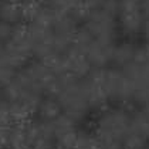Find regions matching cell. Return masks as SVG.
Wrapping results in <instances>:
<instances>
[{
  "mask_svg": "<svg viewBox=\"0 0 149 149\" xmlns=\"http://www.w3.org/2000/svg\"><path fill=\"white\" fill-rule=\"evenodd\" d=\"M14 75H16V71L7 61L4 46L0 44V87H4L10 81H13Z\"/></svg>",
  "mask_w": 149,
  "mask_h": 149,
  "instance_id": "8992f818",
  "label": "cell"
},
{
  "mask_svg": "<svg viewBox=\"0 0 149 149\" xmlns=\"http://www.w3.org/2000/svg\"><path fill=\"white\" fill-rule=\"evenodd\" d=\"M102 9L105 13H108L109 16H118V13H119V1L118 0H105L102 4Z\"/></svg>",
  "mask_w": 149,
  "mask_h": 149,
  "instance_id": "4fadbf2b",
  "label": "cell"
},
{
  "mask_svg": "<svg viewBox=\"0 0 149 149\" xmlns=\"http://www.w3.org/2000/svg\"><path fill=\"white\" fill-rule=\"evenodd\" d=\"M119 19L124 31L128 34H136L143 24V13L141 10L139 0H121Z\"/></svg>",
  "mask_w": 149,
  "mask_h": 149,
  "instance_id": "6da1fadb",
  "label": "cell"
},
{
  "mask_svg": "<svg viewBox=\"0 0 149 149\" xmlns=\"http://www.w3.org/2000/svg\"><path fill=\"white\" fill-rule=\"evenodd\" d=\"M143 149H149V145H146V146H145V148H143Z\"/></svg>",
  "mask_w": 149,
  "mask_h": 149,
  "instance_id": "d6986e66",
  "label": "cell"
},
{
  "mask_svg": "<svg viewBox=\"0 0 149 149\" xmlns=\"http://www.w3.org/2000/svg\"><path fill=\"white\" fill-rule=\"evenodd\" d=\"M129 129L149 139V118L143 112L135 114L129 121Z\"/></svg>",
  "mask_w": 149,
  "mask_h": 149,
  "instance_id": "52a82bcc",
  "label": "cell"
},
{
  "mask_svg": "<svg viewBox=\"0 0 149 149\" xmlns=\"http://www.w3.org/2000/svg\"><path fill=\"white\" fill-rule=\"evenodd\" d=\"M135 51H136V47H134L132 44H129V43H124V44H121V46H118L114 48L112 61H115L116 65L125 67L129 63L134 61Z\"/></svg>",
  "mask_w": 149,
  "mask_h": 149,
  "instance_id": "5b68a950",
  "label": "cell"
},
{
  "mask_svg": "<svg viewBox=\"0 0 149 149\" xmlns=\"http://www.w3.org/2000/svg\"><path fill=\"white\" fill-rule=\"evenodd\" d=\"M143 105H145V107H143V111H142V112H143V114H145L149 118V102L143 104Z\"/></svg>",
  "mask_w": 149,
  "mask_h": 149,
  "instance_id": "ac0fdd59",
  "label": "cell"
},
{
  "mask_svg": "<svg viewBox=\"0 0 149 149\" xmlns=\"http://www.w3.org/2000/svg\"><path fill=\"white\" fill-rule=\"evenodd\" d=\"M114 48L115 47L112 43H104V41L94 40L91 46L87 48L85 56L88 58V61L91 63V65L97 67V68H102L108 63L112 61Z\"/></svg>",
  "mask_w": 149,
  "mask_h": 149,
  "instance_id": "7a4b0ae2",
  "label": "cell"
},
{
  "mask_svg": "<svg viewBox=\"0 0 149 149\" xmlns=\"http://www.w3.org/2000/svg\"><path fill=\"white\" fill-rule=\"evenodd\" d=\"M146 141L148 139H145L142 135L129 129L122 138V149H143L146 146Z\"/></svg>",
  "mask_w": 149,
  "mask_h": 149,
  "instance_id": "8fae6325",
  "label": "cell"
},
{
  "mask_svg": "<svg viewBox=\"0 0 149 149\" xmlns=\"http://www.w3.org/2000/svg\"><path fill=\"white\" fill-rule=\"evenodd\" d=\"M134 61L136 63H149V43L141 48H136Z\"/></svg>",
  "mask_w": 149,
  "mask_h": 149,
  "instance_id": "9a60e30c",
  "label": "cell"
},
{
  "mask_svg": "<svg viewBox=\"0 0 149 149\" xmlns=\"http://www.w3.org/2000/svg\"><path fill=\"white\" fill-rule=\"evenodd\" d=\"M31 111L20 101L10 102V118L13 124H24L27 118L30 116Z\"/></svg>",
  "mask_w": 149,
  "mask_h": 149,
  "instance_id": "30bf717a",
  "label": "cell"
},
{
  "mask_svg": "<svg viewBox=\"0 0 149 149\" xmlns=\"http://www.w3.org/2000/svg\"><path fill=\"white\" fill-rule=\"evenodd\" d=\"M81 0H47V7L54 14H68Z\"/></svg>",
  "mask_w": 149,
  "mask_h": 149,
  "instance_id": "9c48e42d",
  "label": "cell"
},
{
  "mask_svg": "<svg viewBox=\"0 0 149 149\" xmlns=\"http://www.w3.org/2000/svg\"><path fill=\"white\" fill-rule=\"evenodd\" d=\"M10 102H7L4 98H0V126L10 125Z\"/></svg>",
  "mask_w": 149,
  "mask_h": 149,
  "instance_id": "7c38bea8",
  "label": "cell"
},
{
  "mask_svg": "<svg viewBox=\"0 0 149 149\" xmlns=\"http://www.w3.org/2000/svg\"><path fill=\"white\" fill-rule=\"evenodd\" d=\"M0 20L12 24V26L22 24L23 14H22L20 3H13V1H6V0L0 1Z\"/></svg>",
  "mask_w": 149,
  "mask_h": 149,
  "instance_id": "3957f363",
  "label": "cell"
},
{
  "mask_svg": "<svg viewBox=\"0 0 149 149\" xmlns=\"http://www.w3.org/2000/svg\"><path fill=\"white\" fill-rule=\"evenodd\" d=\"M61 105L57 98L48 97L46 100H41V102L37 108V112L40 114L41 121H54L58 115H61Z\"/></svg>",
  "mask_w": 149,
  "mask_h": 149,
  "instance_id": "277c9868",
  "label": "cell"
},
{
  "mask_svg": "<svg viewBox=\"0 0 149 149\" xmlns=\"http://www.w3.org/2000/svg\"><path fill=\"white\" fill-rule=\"evenodd\" d=\"M141 3V10L145 17H149V0H139Z\"/></svg>",
  "mask_w": 149,
  "mask_h": 149,
  "instance_id": "e0dca14e",
  "label": "cell"
},
{
  "mask_svg": "<svg viewBox=\"0 0 149 149\" xmlns=\"http://www.w3.org/2000/svg\"><path fill=\"white\" fill-rule=\"evenodd\" d=\"M12 33H13V26L6 22H1L0 20V43H6L10 40L12 37Z\"/></svg>",
  "mask_w": 149,
  "mask_h": 149,
  "instance_id": "5bb4252c",
  "label": "cell"
},
{
  "mask_svg": "<svg viewBox=\"0 0 149 149\" xmlns=\"http://www.w3.org/2000/svg\"><path fill=\"white\" fill-rule=\"evenodd\" d=\"M22 6V14H23V22L31 23L36 17L41 13L43 10V4L38 0H26L23 3H20Z\"/></svg>",
  "mask_w": 149,
  "mask_h": 149,
  "instance_id": "ba28073f",
  "label": "cell"
},
{
  "mask_svg": "<svg viewBox=\"0 0 149 149\" xmlns=\"http://www.w3.org/2000/svg\"><path fill=\"white\" fill-rule=\"evenodd\" d=\"M104 1L105 0H81V3L84 4V7L91 13L94 10H100L102 7Z\"/></svg>",
  "mask_w": 149,
  "mask_h": 149,
  "instance_id": "2e32d148",
  "label": "cell"
}]
</instances>
